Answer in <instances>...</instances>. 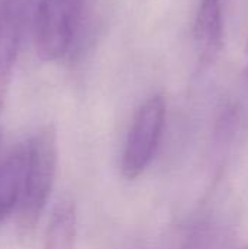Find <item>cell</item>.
Listing matches in <instances>:
<instances>
[{"label":"cell","mask_w":248,"mask_h":249,"mask_svg":"<svg viewBox=\"0 0 248 249\" xmlns=\"http://www.w3.org/2000/svg\"><path fill=\"white\" fill-rule=\"evenodd\" d=\"M39 0H0V74L10 76Z\"/></svg>","instance_id":"277c9868"},{"label":"cell","mask_w":248,"mask_h":249,"mask_svg":"<svg viewBox=\"0 0 248 249\" xmlns=\"http://www.w3.org/2000/svg\"><path fill=\"white\" fill-rule=\"evenodd\" d=\"M0 139H1V136H0Z\"/></svg>","instance_id":"30bf717a"},{"label":"cell","mask_w":248,"mask_h":249,"mask_svg":"<svg viewBox=\"0 0 248 249\" xmlns=\"http://www.w3.org/2000/svg\"><path fill=\"white\" fill-rule=\"evenodd\" d=\"M26 171V144L20 142L4 155L0 153V223L18 212Z\"/></svg>","instance_id":"5b68a950"},{"label":"cell","mask_w":248,"mask_h":249,"mask_svg":"<svg viewBox=\"0 0 248 249\" xmlns=\"http://www.w3.org/2000/svg\"><path fill=\"white\" fill-rule=\"evenodd\" d=\"M76 210L72 203H60L51 213L42 249H75Z\"/></svg>","instance_id":"52a82bcc"},{"label":"cell","mask_w":248,"mask_h":249,"mask_svg":"<svg viewBox=\"0 0 248 249\" xmlns=\"http://www.w3.org/2000/svg\"><path fill=\"white\" fill-rule=\"evenodd\" d=\"M246 51H247V55H248V39H247V48H246ZM243 82H244L246 88L248 89V64L246 66V69H244V73H243Z\"/></svg>","instance_id":"9c48e42d"},{"label":"cell","mask_w":248,"mask_h":249,"mask_svg":"<svg viewBox=\"0 0 248 249\" xmlns=\"http://www.w3.org/2000/svg\"><path fill=\"white\" fill-rule=\"evenodd\" d=\"M165 101L153 95L137 109L123 150L121 172L127 179H134L152 162L159 146L165 125Z\"/></svg>","instance_id":"3957f363"},{"label":"cell","mask_w":248,"mask_h":249,"mask_svg":"<svg viewBox=\"0 0 248 249\" xmlns=\"http://www.w3.org/2000/svg\"><path fill=\"white\" fill-rule=\"evenodd\" d=\"M9 77L10 76L0 74V115H1V111H3V105H4V96H6V89H7Z\"/></svg>","instance_id":"ba28073f"},{"label":"cell","mask_w":248,"mask_h":249,"mask_svg":"<svg viewBox=\"0 0 248 249\" xmlns=\"http://www.w3.org/2000/svg\"><path fill=\"white\" fill-rule=\"evenodd\" d=\"M194 41L200 66L213 64L224 45L221 0H202L194 20Z\"/></svg>","instance_id":"8992f818"},{"label":"cell","mask_w":248,"mask_h":249,"mask_svg":"<svg viewBox=\"0 0 248 249\" xmlns=\"http://www.w3.org/2000/svg\"><path fill=\"white\" fill-rule=\"evenodd\" d=\"M26 171L23 194L16 212L18 228L26 233L35 228L44 212L57 174L58 144L53 125L39 127L26 140Z\"/></svg>","instance_id":"6da1fadb"},{"label":"cell","mask_w":248,"mask_h":249,"mask_svg":"<svg viewBox=\"0 0 248 249\" xmlns=\"http://www.w3.org/2000/svg\"><path fill=\"white\" fill-rule=\"evenodd\" d=\"M86 0H39L34 18V41L38 55L58 61L72 55L82 39Z\"/></svg>","instance_id":"7a4b0ae2"}]
</instances>
